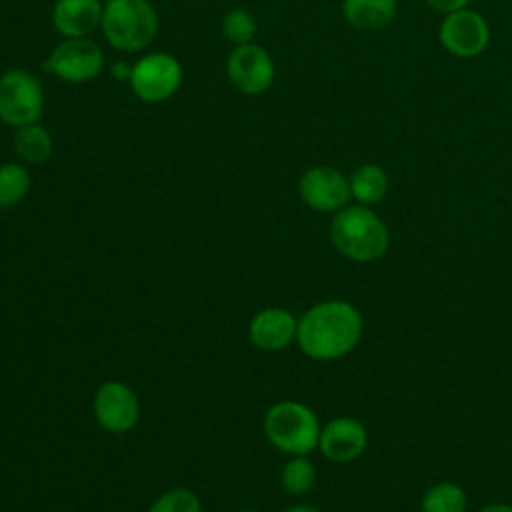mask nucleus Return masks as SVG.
Returning <instances> with one entry per match:
<instances>
[{
	"mask_svg": "<svg viewBox=\"0 0 512 512\" xmlns=\"http://www.w3.org/2000/svg\"><path fill=\"white\" fill-rule=\"evenodd\" d=\"M364 320L360 310L340 298L310 306L296 328V344L310 360L330 362L350 354L362 340Z\"/></svg>",
	"mask_w": 512,
	"mask_h": 512,
	"instance_id": "obj_1",
	"label": "nucleus"
},
{
	"mask_svg": "<svg viewBox=\"0 0 512 512\" xmlns=\"http://www.w3.org/2000/svg\"><path fill=\"white\" fill-rule=\"evenodd\" d=\"M328 236L338 254L360 264L380 260L390 246L388 226L364 204H346L334 212Z\"/></svg>",
	"mask_w": 512,
	"mask_h": 512,
	"instance_id": "obj_2",
	"label": "nucleus"
},
{
	"mask_svg": "<svg viewBox=\"0 0 512 512\" xmlns=\"http://www.w3.org/2000/svg\"><path fill=\"white\" fill-rule=\"evenodd\" d=\"M264 434L274 448L292 456H308L318 448L320 420L316 412L296 400H280L264 414Z\"/></svg>",
	"mask_w": 512,
	"mask_h": 512,
	"instance_id": "obj_3",
	"label": "nucleus"
},
{
	"mask_svg": "<svg viewBox=\"0 0 512 512\" xmlns=\"http://www.w3.org/2000/svg\"><path fill=\"white\" fill-rule=\"evenodd\" d=\"M100 30L114 50L140 52L158 32V14L148 0H106Z\"/></svg>",
	"mask_w": 512,
	"mask_h": 512,
	"instance_id": "obj_4",
	"label": "nucleus"
},
{
	"mask_svg": "<svg viewBox=\"0 0 512 512\" xmlns=\"http://www.w3.org/2000/svg\"><path fill=\"white\" fill-rule=\"evenodd\" d=\"M44 110V88L40 80L22 68H12L0 76V120L20 128L40 120Z\"/></svg>",
	"mask_w": 512,
	"mask_h": 512,
	"instance_id": "obj_5",
	"label": "nucleus"
},
{
	"mask_svg": "<svg viewBox=\"0 0 512 512\" xmlns=\"http://www.w3.org/2000/svg\"><path fill=\"white\" fill-rule=\"evenodd\" d=\"M182 66L166 52H152L132 64L130 90L146 104H160L172 98L182 86Z\"/></svg>",
	"mask_w": 512,
	"mask_h": 512,
	"instance_id": "obj_6",
	"label": "nucleus"
},
{
	"mask_svg": "<svg viewBox=\"0 0 512 512\" xmlns=\"http://www.w3.org/2000/svg\"><path fill=\"white\" fill-rule=\"evenodd\" d=\"M104 68L102 48L86 38H64L44 62V70L70 84L94 80Z\"/></svg>",
	"mask_w": 512,
	"mask_h": 512,
	"instance_id": "obj_7",
	"label": "nucleus"
},
{
	"mask_svg": "<svg viewBox=\"0 0 512 512\" xmlns=\"http://www.w3.org/2000/svg\"><path fill=\"white\" fill-rule=\"evenodd\" d=\"M438 42L456 58H476L490 44V26L480 12L460 8L440 20Z\"/></svg>",
	"mask_w": 512,
	"mask_h": 512,
	"instance_id": "obj_8",
	"label": "nucleus"
},
{
	"mask_svg": "<svg viewBox=\"0 0 512 512\" xmlns=\"http://www.w3.org/2000/svg\"><path fill=\"white\" fill-rule=\"evenodd\" d=\"M94 418L98 426L110 434L130 432L140 420V402L136 392L120 382L108 380L94 394Z\"/></svg>",
	"mask_w": 512,
	"mask_h": 512,
	"instance_id": "obj_9",
	"label": "nucleus"
},
{
	"mask_svg": "<svg viewBox=\"0 0 512 512\" xmlns=\"http://www.w3.org/2000/svg\"><path fill=\"white\" fill-rule=\"evenodd\" d=\"M226 76L230 84L248 96H258L272 86V56L258 44L248 42L234 46L226 60Z\"/></svg>",
	"mask_w": 512,
	"mask_h": 512,
	"instance_id": "obj_10",
	"label": "nucleus"
},
{
	"mask_svg": "<svg viewBox=\"0 0 512 512\" xmlns=\"http://www.w3.org/2000/svg\"><path fill=\"white\" fill-rule=\"evenodd\" d=\"M298 194L308 208L326 214L338 212L352 198L348 176L332 166L308 168L298 180Z\"/></svg>",
	"mask_w": 512,
	"mask_h": 512,
	"instance_id": "obj_11",
	"label": "nucleus"
},
{
	"mask_svg": "<svg viewBox=\"0 0 512 512\" xmlns=\"http://www.w3.org/2000/svg\"><path fill=\"white\" fill-rule=\"evenodd\" d=\"M368 448V430L354 416H336L320 428L318 450L336 464H346L364 454Z\"/></svg>",
	"mask_w": 512,
	"mask_h": 512,
	"instance_id": "obj_12",
	"label": "nucleus"
},
{
	"mask_svg": "<svg viewBox=\"0 0 512 512\" xmlns=\"http://www.w3.org/2000/svg\"><path fill=\"white\" fill-rule=\"evenodd\" d=\"M298 318L280 306H270L256 312L248 324L250 342L264 352H278L296 340Z\"/></svg>",
	"mask_w": 512,
	"mask_h": 512,
	"instance_id": "obj_13",
	"label": "nucleus"
},
{
	"mask_svg": "<svg viewBox=\"0 0 512 512\" xmlns=\"http://www.w3.org/2000/svg\"><path fill=\"white\" fill-rule=\"evenodd\" d=\"M102 0H56L52 24L64 38H86L102 22Z\"/></svg>",
	"mask_w": 512,
	"mask_h": 512,
	"instance_id": "obj_14",
	"label": "nucleus"
},
{
	"mask_svg": "<svg viewBox=\"0 0 512 512\" xmlns=\"http://www.w3.org/2000/svg\"><path fill=\"white\" fill-rule=\"evenodd\" d=\"M396 14V0H342V16L358 32H380L394 22Z\"/></svg>",
	"mask_w": 512,
	"mask_h": 512,
	"instance_id": "obj_15",
	"label": "nucleus"
},
{
	"mask_svg": "<svg viewBox=\"0 0 512 512\" xmlns=\"http://www.w3.org/2000/svg\"><path fill=\"white\" fill-rule=\"evenodd\" d=\"M350 182V194L356 200V204L374 206L384 200L388 192V174L380 164H360L352 170L348 176Z\"/></svg>",
	"mask_w": 512,
	"mask_h": 512,
	"instance_id": "obj_16",
	"label": "nucleus"
},
{
	"mask_svg": "<svg viewBox=\"0 0 512 512\" xmlns=\"http://www.w3.org/2000/svg\"><path fill=\"white\" fill-rule=\"evenodd\" d=\"M14 152L26 164H42L52 156L54 140L42 124H26L16 128Z\"/></svg>",
	"mask_w": 512,
	"mask_h": 512,
	"instance_id": "obj_17",
	"label": "nucleus"
},
{
	"mask_svg": "<svg viewBox=\"0 0 512 512\" xmlns=\"http://www.w3.org/2000/svg\"><path fill=\"white\" fill-rule=\"evenodd\" d=\"M468 496L458 482H436L420 498V512H466Z\"/></svg>",
	"mask_w": 512,
	"mask_h": 512,
	"instance_id": "obj_18",
	"label": "nucleus"
},
{
	"mask_svg": "<svg viewBox=\"0 0 512 512\" xmlns=\"http://www.w3.org/2000/svg\"><path fill=\"white\" fill-rule=\"evenodd\" d=\"M316 478V466L308 456H292L280 472V482L290 496H304L312 492Z\"/></svg>",
	"mask_w": 512,
	"mask_h": 512,
	"instance_id": "obj_19",
	"label": "nucleus"
},
{
	"mask_svg": "<svg viewBox=\"0 0 512 512\" xmlns=\"http://www.w3.org/2000/svg\"><path fill=\"white\" fill-rule=\"evenodd\" d=\"M30 190V174L24 164L4 162L0 164V208L16 206Z\"/></svg>",
	"mask_w": 512,
	"mask_h": 512,
	"instance_id": "obj_20",
	"label": "nucleus"
},
{
	"mask_svg": "<svg viewBox=\"0 0 512 512\" xmlns=\"http://www.w3.org/2000/svg\"><path fill=\"white\" fill-rule=\"evenodd\" d=\"M222 34L234 46L248 44L256 36V18L244 8H234L222 18Z\"/></svg>",
	"mask_w": 512,
	"mask_h": 512,
	"instance_id": "obj_21",
	"label": "nucleus"
},
{
	"mask_svg": "<svg viewBox=\"0 0 512 512\" xmlns=\"http://www.w3.org/2000/svg\"><path fill=\"white\" fill-rule=\"evenodd\" d=\"M148 512H202L200 498L188 488H172L160 494Z\"/></svg>",
	"mask_w": 512,
	"mask_h": 512,
	"instance_id": "obj_22",
	"label": "nucleus"
},
{
	"mask_svg": "<svg viewBox=\"0 0 512 512\" xmlns=\"http://www.w3.org/2000/svg\"><path fill=\"white\" fill-rule=\"evenodd\" d=\"M432 10L440 12V14H448L460 8H468L470 0H424Z\"/></svg>",
	"mask_w": 512,
	"mask_h": 512,
	"instance_id": "obj_23",
	"label": "nucleus"
},
{
	"mask_svg": "<svg viewBox=\"0 0 512 512\" xmlns=\"http://www.w3.org/2000/svg\"><path fill=\"white\" fill-rule=\"evenodd\" d=\"M110 74L114 80H122V82H128L130 80V74H132V64L128 62H114L112 68H110Z\"/></svg>",
	"mask_w": 512,
	"mask_h": 512,
	"instance_id": "obj_24",
	"label": "nucleus"
},
{
	"mask_svg": "<svg viewBox=\"0 0 512 512\" xmlns=\"http://www.w3.org/2000/svg\"><path fill=\"white\" fill-rule=\"evenodd\" d=\"M478 512H512V504H506V502H492V504L482 506Z\"/></svg>",
	"mask_w": 512,
	"mask_h": 512,
	"instance_id": "obj_25",
	"label": "nucleus"
},
{
	"mask_svg": "<svg viewBox=\"0 0 512 512\" xmlns=\"http://www.w3.org/2000/svg\"><path fill=\"white\" fill-rule=\"evenodd\" d=\"M284 512H322V510H318V508L312 506V504H294V506L286 508Z\"/></svg>",
	"mask_w": 512,
	"mask_h": 512,
	"instance_id": "obj_26",
	"label": "nucleus"
},
{
	"mask_svg": "<svg viewBox=\"0 0 512 512\" xmlns=\"http://www.w3.org/2000/svg\"><path fill=\"white\" fill-rule=\"evenodd\" d=\"M242 512H256V510H242Z\"/></svg>",
	"mask_w": 512,
	"mask_h": 512,
	"instance_id": "obj_27",
	"label": "nucleus"
}]
</instances>
